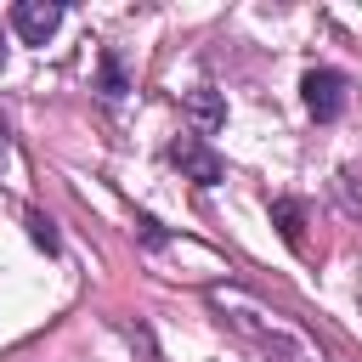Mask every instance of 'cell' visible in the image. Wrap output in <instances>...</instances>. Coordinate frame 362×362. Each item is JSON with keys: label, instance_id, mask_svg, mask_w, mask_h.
Masks as SVG:
<instances>
[{"label": "cell", "instance_id": "cell-5", "mask_svg": "<svg viewBox=\"0 0 362 362\" xmlns=\"http://www.w3.org/2000/svg\"><path fill=\"white\" fill-rule=\"evenodd\" d=\"M181 113H187L192 136H215V130L226 124V96H221L215 85H198V90L181 96Z\"/></svg>", "mask_w": 362, "mask_h": 362}, {"label": "cell", "instance_id": "cell-8", "mask_svg": "<svg viewBox=\"0 0 362 362\" xmlns=\"http://www.w3.org/2000/svg\"><path fill=\"white\" fill-rule=\"evenodd\" d=\"M23 226H28V238H34V249H45V255H57L62 243H57V226H51V215H40V209H28L23 215Z\"/></svg>", "mask_w": 362, "mask_h": 362}, {"label": "cell", "instance_id": "cell-11", "mask_svg": "<svg viewBox=\"0 0 362 362\" xmlns=\"http://www.w3.org/2000/svg\"><path fill=\"white\" fill-rule=\"evenodd\" d=\"M0 68H6V40H0Z\"/></svg>", "mask_w": 362, "mask_h": 362}, {"label": "cell", "instance_id": "cell-1", "mask_svg": "<svg viewBox=\"0 0 362 362\" xmlns=\"http://www.w3.org/2000/svg\"><path fill=\"white\" fill-rule=\"evenodd\" d=\"M209 305H215V311H221V322H226L232 334H243L249 345L294 356V339H288V334L272 322V311H266L255 294H243V288H209Z\"/></svg>", "mask_w": 362, "mask_h": 362}, {"label": "cell", "instance_id": "cell-10", "mask_svg": "<svg viewBox=\"0 0 362 362\" xmlns=\"http://www.w3.org/2000/svg\"><path fill=\"white\" fill-rule=\"evenodd\" d=\"M6 164H17V153H11V136H6V124H0V170Z\"/></svg>", "mask_w": 362, "mask_h": 362}, {"label": "cell", "instance_id": "cell-7", "mask_svg": "<svg viewBox=\"0 0 362 362\" xmlns=\"http://www.w3.org/2000/svg\"><path fill=\"white\" fill-rule=\"evenodd\" d=\"M124 90H130V74H124L119 51H102V62H96V96L102 102H124Z\"/></svg>", "mask_w": 362, "mask_h": 362}, {"label": "cell", "instance_id": "cell-9", "mask_svg": "<svg viewBox=\"0 0 362 362\" xmlns=\"http://www.w3.org/2000/svg\"><path fill=\"white\" fill-rule=\"evenodd\" d=\"M334 192H339V204H345L351 215H362V170H339V175H334Z\"/></svg>", "mask_w": 362, "mask_h": 362}, {"label": "cell", "instance_id": "cell-4", "mask_svg": "<svg viewBox=\"0 0 362 362\" xmlns=\"http://www.w3.org/2000/svg\"><path fill=\"white\" fill-rule=\"evenodd\" d=\"M11 28H17L23 45H45L62 28V6L57 0H17L11 6Z\"/></svg>", "mask_w": 362, "mask_h": 362}, {"label": "cell", "instance_id": "cell-6", "mask_svg": "<svg viewBox=\"0 0 362 362\" xmlns=\"http://www.w3.org/2000/svg\"><path fill=\"white\" fill-rule=\"evenodd\" d=\"M272 221L288 249H305V204L300 198H272Z\"/></svg>", "mask_w": 362, "mask_h": 362}, {"label": "cell", "instance_id": "cell-3", "mask_svg": "<svg viewBox=\"0 0 362 362\" xmlns=\"http://www.w3.org/2000/svg\"><path fill=\"white\" fill-rule=\"evenodd\" d=\"M164 158H170V164H175L192 187H215V181L226 175V158H221L204 136H192V130H187V136H175V141L164 147Z\"/></svg>", "mask_w": 362, "mask_h": 362}, {"label": "cell", "instance_id": "cell-2", "mask_svg": "<svg viewBox=\"0 0 362 362\" xmlns=\"http://www.w3.org/2000/svg\"><path fill=\"white\" fill-rule=\"evenodd\" d=\"M300 102H305V113H311L317 124H334V119L345 113V102H351V79H345L339 68H305Z\"/></svg>", "mask_w": 362, "mask_h": 362}]
</instances>
